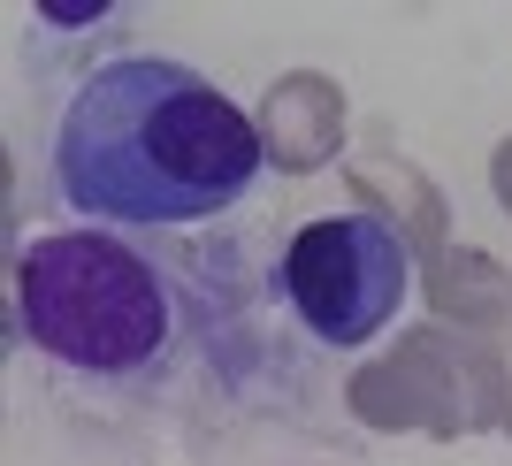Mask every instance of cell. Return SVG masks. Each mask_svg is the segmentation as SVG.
<instances>
[{
  "label": "cell",
  "instance_id": "6da1fadb",
  "mask_svg": "<svg viewBox=\"0 0 512 466\" xmlns=\"http://www.w3.org/2000/svg\"><path fill=\"white\" fill-rule=\"evenodd\" d=\"M260 176L253 115L169 54L92 69L54 130V184L100 222H207Z\"/></svg>",
  "mask_w": 512,
  "mask_h": 466
},
{
  "label": "cell",
  "instance_id": "7a4b0ae2",
  "mask_svg": "<svg viewBox=\"0 0 512 466\" xmlns=\"http://www.w3.org/2000/svg\"><path fill=\"white\" fill-rule=\"evenodd\" d=\"M16 321L77 375H138L169 352V283L123 237L54 230L16 253Z\"/></svg>",
  "mask_w": 512,
  "mask_h": 466
},
{
  "label": "cell",
  "instance_id": "3957f363",
  "mask_svg": "<svg viewBox=\"0 0 512 466\" xmlns=\"http://www.w3.org/2000/svg\"><path fill=\"white\" fill-rule=\"evenodd\" d=\"M406 283H413V260L398 245V230L375 222V214H321L283 253V298H291V314L321 344H337V352L383 337L390 321H398V306H406Z\"/></svg>",
  "mask_w": 512,
  "mask_h": 466
}]
</instances>
